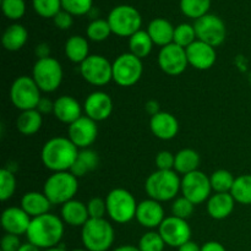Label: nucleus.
<instances>
[{
    "mask_svg": "<svg viewBox=\"0 0 251 251\" xmlns=\"http://www.w3.org/2000/svg\"><path fill=\"white\" fill-rule=\"evenodd\" d=\"M158 233L163 238L166 245L172 248H180L191 238V228L186 220H181L174 216L164 218L162 225L158 227Z\"/></svg>",
    "mask_w": 251,
    "mask_h": 251,
    "instance_id": "14",
    "label": "nucleus"
},
{
    "mask_svg": "<svg viewBox=\"0 0 251 251\" xmlns=\"http://www.w3.org/2000/svg\"><path fill=\"white\" fill-rule=\"evenodd\" d=\"M78 190V181L70 172L53 173L44 183L43 193L51 205H61L74 200Z\"/></svg>",
    "mask_w": 251,
    "mask_h": 251,
    "instance_id": "4",
    "label": "nucleus"
},
{
    "mask_svg": "<svg viewBox=\"0 0 251 251\" xmlns=\"http://www.w3.org/2000/svg\"><path fill=\"white\" fill-rule=\"evenodd\" d=\"M114 251H140V249L136 247H132V245H123V247L117 248Z\"/></svg>",
    "mask_w": 251,
    "mask_h": 251,
    "instance_id": "54",
    "label": "nucleus"
},
{
    "mask_svg": "<svg viewBox=\"0 0 251 251\" xmlns=\"http://www.w3.org/2000/svg\"><path fill=\"white\" fill-rule=\"evenodd\" d=\"M196 37L199 41L210 44L213 48L221 46L227 37V28L221 17L213 14H207L195 20L194 24Z\"/></svg>",
    "mask_w": 251,
    "mask_h": 251,
    "instance_id": "11",
    "label": "nucleus"
},
{
    "mask_svg": "<svg viewBox=\"0 0 251 251\" xmlns=\"http://www.w3.org/2000/svg\"><path fill=\"white\" fill-rule=\"evenodd\" d=\"M88 41L81 36H73L65 43V55L70 61L81 64L90 56Z\"/></svg>",
    "mask_w": 251,
    "mask_h": 251,
    "instance_id": "29",
    "label": "nucleus"
},
{
    "mask_svg": "<svg viewBox=\"0 0 251 251\" xmlns=\"http://www.w3.org/2000/svg\"><path fill=\"white\" fill-rule=\"evenodd\" d=\"M64 235V223L58 216L46 213L31 220L26 237L39 249L55 248Z\"/></svg>",
    "mask_w": 251,
    "mask_h": 251,
    "instance_id": "1",
    "label": "nucleus"
},
{
    "mask_svg": "<svg viewBox=\"0 0 251 251\" xmlns=\"http://www.w3.org/2000/svg\"><path fill=\"white\" fill-rule=\"evenodd\" d=\"M42 123H43V118L38 109H29L24 110L19 115L16 120V126L21 134L31 136L39 131V129L42 127Z\"/></svg>",
    "mask_w": 251,
    "mask_h": 251,
    "instance_id": "30",
    "label": "nucleus"
},
{
    "mask_svg": "<svg viewBox=\"0 0 251 251\" xmlns=\"http://www.w3.org/2000/svg\"><path fill=\"white\" fill-rule=\"evenodd\" d=\"M78 149L69 137H53L44 144L42 149V162L49 171L70 172L78 156Z\"/></svg>",
    "mask_w": 251,
    "mask_h": 251,
    "instance_id": "2",
    "label": "nucleus"
},
{
    "mask_svg": "<svg viewBox=\"0 0 251 251\" xmlns=\"http://www.w3.org/2000/svg\"><path fill=\"white\" fill-rule=\"evenodd\" d=\"M98 163H100L98 154L92 150L83 149L78 152V156L75 163L71 167L70 173L74 174L76 178H81V176H86L88 172L97 168Z\"/></svg>",
    "mask_w": 251,
    "mask_h": 251,
    "instance_id": "28",
    "label": "nucleus"
},
{
    "mask_svg": "<svg viewBox=\"0 0 251 251\" xmlns=\"http://www.w3.org/2000/svg\"><path fill=\"white\" fill-rule=\"evenodd\" d=\"M235 200L230 193H216L207 201V212L215 220L227 218L234 210Z\"/></svg>",
    "mask_w": 251,
    "mask_h": 251,
    "instance_id": "24",
    "label": "nucleus"
},
{
    "mask_svg": "<svg viewBox=\"0 0 251 251\" xmlns=\"http://www.w3.org/2000/svg\"><path fill=\"white\" fill-rule=\"evenodd\" d=\"M180 190L184 198L190 200L194 205H199L205 202L210 198L212 186H211L210 178L205 173L201 171H195L183 176Z\"/></svg>",
    "mask_w": 251,
    "mask_h": 251,
    "instance_id": "13",
    "label": "nucleus"
},
{
    "mask_svg": "<svg viewBox=\"0 0 251 251\" xmlns=\"http://www.w3.org/2000/svg\"><path fill=\"white\" fill-rule=\"evenodd\" d=\"M86 33H87L88 39L93 42H103L110 36L112 33V29H110L109 24H108L107 20L97 19L93 20L90 25L87 26L86 29Z\"/></svg>",
    "mask_w": 251,
    "mask_h": 251,
    "instance_id": "36",
    "label": "nucleus"
},
{
    "mask_svg": "<svg viewBox=\"0 0 251 251\" xmlns=\"http://www.w3.org/2000/svg\"><path fill=\"white\" fill-rule=\"evenodd\" d=\"M50 206V201L44 195V193L29 191V193L25 194L21 199V208L31 218L49 213Z\"/></svg>",
    "mask_w": 251,
    "mask_h": 251,
    "instance_id": "23",
    "label": "nucleus"
},
{
    "mask_svg": "<svg viewBox=\"0 0 251 251\" xmlns=\"http://www.w3.org/2000/svg\"><path fill=\"white\" fill-rule=\"evenodd\" d=\"M194 208H195V205L190 200L181 196V198L176 199L172 205V213H173L174 217L188 220L194 213Z\"/></svg>",
    "mask_w": 251,
    "mask_h": 251,
    "instance_id": "43",
    "label": "nucleus"
},
{
    "mask_svg": "<svg viewBox=\"0 0 251 251\" xmlns=\"http://www.w3.org/2000/svg\"><path fill=\"white\" fill-rule=\"evenodd\" d=\"M201 251H226V249L221 243L208 242L201 247Z\"/></svg>",
    "mask_w": 251,
    "mask_h": 251,
    "instance_id": "49",
    "label": "nucleus"
},
{
    "mask_svg": "<svg viewBox=\"0 0 251 251\" xmlns=\"http://www.w3.org/2000/svg\"><path fill=\"white\" fill-rule=\"evenodd\" d=\"M16 190V178L10 169L2 168L0 171V200L6 201Z\"/></svg>",
    "mask_w": 251,
    "mask_h": 251,
    "instance_id": "39",
    "label": "nucleus"
},
{
    "mask_svg": "<svg viewBox=\"0 0 251 251\" xmlns=\"http://www.w3.org/2000/svg\"><path fill=\"white\" fill-rule=\"evenodd\" d=\"M61 218L71 227H83L90 220L87 205L77 200H71L61 206Z\"/></svg>",
    "mask_w": 251,
    "mask_h": 251,
    "instance_id": "25",
    "label": "nucleus"
},
{
    "mask_svg": "<svg viewBox=\"0 0 251 251\" xmlns=\"http://www.w3.org/2000/svg\"><path fill=\"white\" fill-rule=\"evenodd\" d=\"M2 14L10 20H20L26 12L25 0H1Z\"/></svg>",
    "mask_w": 251,
    "mask_h": 251,
    "instance_id": "41",
    "label": "nucleus"
},
{
    "mask_svg": "<svg viewBox=\"0 0 251 251\" xmlns=\"http://www.w3.org/2000/svg\"><path fill=\"white\" fill-rule=\"evenodd\" d=\"M174 29L176 27H173V25L168 20L159 17V19H154L150 22L147 33L151 37L153 44L161 46L163 48V47L173 43Z\"/></svg>",
    "mask_w": 251,
    "mask_h": 251,
    "instance_id": "26",
    "label": "nucleus"
},
{
    "mask_svg": "<svg viewBox=\"0 0 251 251\" xmlns=\"http://www.w3.org/2000/svg\"><path fill=\"white\" fill-rule=\"evenodd\" d=\"M63 68L56 59L43 58L38 59L33 66L32 71V78L39 90L43 92L50 93L59 88L63 81Z\"/></svg>",
    "mask_w": 251,
    "mask_h": 251,
    "instance_id": "8",
    "label": "nucleus"
},
{
    "mask_svg": "<svg viewBox=\"0 0 251 251\" xmlns=\"http://www.w3.org/2000/svg\"><path fill=\"white\" fill-rule=\"evenodd\" d=\"M73 251H88L87 249H75V250H73Z\"/></svg>",
    "mask_w": 251,
    "mask_h": 251,
    "instance_id": "56",
    "label": "nucleus"
},
{
    "mask_svg": "<svg viewBox=\"0 0 251 251\" xmlns=\"http://www.w3.org/2000/svg\"><path fill=\"white\" fill-rule=\"evenodd\" d=\"M234 180L233 174L226 169H218L210 176L211 186L215 193H230Z\"/></svg>",
    "mask_w": 251,
    "mask_h": 251,
    "instance_id": "35",
    "label": "nucleus"
},
{
    "mask_svg": "<svg viewBox=\"0 0 251 251\" xmlns=\"http://www.w3.org/2000/svg\"><path fill=\"white\" fill-rule=\"evenodd\" d=\"M211 0H180V10L190 19H200L208 14Z\"/></svg>",
    "mask_w": 251,
    "mask_h": 251,
    "instance_id": "34",
    "label": "nucleus"
},
{
    "mask_svg": "<svg viewBox=\"0 0 251 251\" xmlns=\"http://www.w3.org/2000/svg\"><path fill=\"white\" fill-rule=\"evenodd\" d=\"M199 166H200V156L194 150L184 149L176 154L174 171L176 173L186 176V174L199 171Z\"/></svg>",
    "mask_w": 251,
    "mask_h": 251,
    "instance_id": "31",
    "label": "nucleus"
},
{
    "mask_svg": "<svg viewBox=\"0 0 251 251\" xmlns=\"http://www.w3.org/2000/svg\"><path fill=\"white\" fill-rule=\"evenodd\" d=\"M32 218L21 207H7L1 215V226L9 234H26Z\"/></svg>",
    "mask_w": 251,
    "mask_h": 251,
    "instance_id": "20",
    "label": "nucleus"
},
{
    "mask_svg": "<svg viewBox=\"0 0 251 251\" xmlns=\"http://www.w3.org/2000/svg\"><path fill=\"white\" fill-rule=\"evenodd\" d=\"M46 251H66V250L61 247H55V248H50V249H47Z\"/></svg>",
    "mask_w": 251,
    "mask_h": 251,
    "instance_id": "55",
    "label": "nucleus"
},
{
    "mask_svg": "<svg viewBox=\"0 0 251 251\" xmlns=\"http://www.w3.org/2000/svg\"><path fill=\"white\" fill-rule=\"evenodd\" d=\"M178 251H201V248L196 243L189 240L188 243H185L180 248H178Z\"/></svg>",
    "mask_w": 251,
    "mask_h": 251,
    "instance_id": "52",
    "label": "nucleus"
},
{
    "mask_svg": "<svg viewBox=\"0 0 251 251\" xmlns=\"http://www.w3.org/2000/svg\"><path fill=\"white\" fill-rule=\"evenodd\" d=\"M33 9L39 16L44 19H54L61 11V0H32Z\"/></svg>",
    "mask_w": 251,
    "mask_h": 251,
    "instance_id": "38",
    "label": "nucleus"
},
{
    "mask_svg": "<svg viewBox=\"0 0 251 251\" xmlns=\"http://www.w3.org/2000/svg\"><path fill=\"white\" fill-rule=\"evenodd\" d=\"M150 127L152 134L161 140H172L179 131V123L173 114L167 112H159L151 117Z\"/></svg>",
    "mask_w": 251,
    "mask_h": 251,
    "instance_id": "21",
    "label": "nucleus"
},
{
    "mask_svg": "<svg viewBox=\"0 0 251 251\" xmlns=\"http://www.w3.org/2000/svg\"><path fill=\"white\" fill-rule=\"evenodd\" d=\"M137 222L145 228H157L162 225L164 221V210L161 202L152 199L141 201L137 205L136 217Z\"/></svg>",
    "mask_w": 251,
    "mask_h": 251,
    "instance_id": "19",
    "label": "nucleus"
},
{
    "mask_svg": "<svg viewBox=\"0 0 251 251\" xmlns=\"http://www.w3.org/2000/svg\"><path fill=\"white\" fill-rule=\"evenodd\" d=\"M53 113L56 119L69 125L82 117L80 103L70 96H61L58 100H54Z\"/></svg>",
    "mask_w": 251,
    "mask_h": 251,
    "instance_id": "22",
    "label": "nucleus"
},
{
    "mask_svg": "<svg viewBox=\"0 0 251 251\" xmlns=\"http://www.w3.org/2000/svg\"><path fill=\"white\" fill-rule=\"evenodd\" d=\"M54 25L58 27L59 29H68L73 26V15L69 14L65 10H61L60 12L54 16Z\"/></svg>",
    "mask_w": 251,
    "mask_h": 251,
    "instance_id": "47",
    "label": "nucleus"
},
{
    "mask_svg": "<svg viewBox=\"0 0 251 251\" xmlns=\"http://www.w3.org/2000/svg\"><path fill=\"white\" fill-rule=\"evenodd\" d=\"M230 195L235 202L242 205H251V174H243L235 178Z\"/></svg>",
    "mask_w": 251,
    "mask_h": 251,
    "instance_id": "33",
    "label": "nucleus"
},
{
    "mask_svg": "<svg viewBox=\"0 0 251 251\" xmlns=\"http://www.w3.org/2000/svg\"><path fill=\"white\" fill-rule=\"evenodd\" d=\"M158 65L167 75H180L189 65L186 49L176 43L163 47L158 54Z\"/></svg>",
    "mask_w": 251,
    "mask_h": 251,
    "instance_id": "15",
    "label": "nucleus"
},
{
    "mask_svg": "<svg viewBox=\"0 0 251 251\" xmlns=\"http://www.w3.org/2000/svg\"><path fill=\"white\" fill-rule=\"evenodd\" d=\"M83 110L86 113V117L95 120L96 123L103 122L112 114L113 100L108 93L96 91L86 98L83 103Z\"/></svg>",
    "mask_w": 251,
    "mask_h": 251,
    "instance_id": "17",
    "label": "nucleus"
},
{
    "mask_svg": "<svg viewBox=\"0 0 251 251\" xmlns=\"http://www.w3.org/2000/svg\"><path fill=\"white\" fill-rule=\"evenodd\" d=\"M107 21L112 29V33L130 38L141 28L142 17L134 6L119 5L109 12Z\"/></svg>",
    "mask_w": 251,
    "mask_h": 251,
    "instance_id": "7",
    "label": "nucleus"
},
{
    "mask_svg": "<svg viewBox=\"0 0 251 251\" xmlns=\"http://www.w3.org/2000/svg\"><path fill=\"white\" fill-rule=\"evenodd\" d=\"M87 210L90 218H104L105 213H107V203H105V200L93 198L88 201Z\"/></svg>",
    "mask_w": 251,
    "mask_h": 251,
    "instance_id": "44",
    "label": "nucleus"
},
{
    "mask_svg": "<svg viewBox=\"0 0 251 251\" xmlns=\"http://www.w3.org/2000/svg\"><path fill=\"white\" fill-rule=\"evenodd\" d=\"M80 73L91 85L104 86L113 80V64L103 55L95 54L80 64Z\"/></svg>",
    "mask_w": 251,
    "mask_h": 251,
    "instance_id": "12",
    "label": "nucleus"
},
{
    "mask_svg": "<svg viewBox=\"0 0 251 251\" xmlns=\"http://www.w3.org/2000/svg\"><path fill=\"white\" fill-rule=\"evenodd\" d=\"M181 179L176 171H156L147 178L145 189L150 199L158 202L173 200L178 195Z\"/></svg>",
    "mask_w": 251,
    "mask_h": 251,
    "instance_id": "3",
    "label": "nucleus"
},
{
    "mask_svg": "<svg viewBox=\"0 0 251 251\" xmlns=\"http://www.w3.org/2000/svg\"><path fill=\"white\" fill-rule=\"evenodd\" d=\"M93 0H61L63 10L73 16H82L88 14L92 9Z\"/></svg>",
    "mask_w": 251,
    "mask_h": 251,
    "instance_id": "42",
    "label": "nucleus"
},
{
    "mask_svg": "<svg viewBox=\"0 0 251 251\" xmlns=\"http://www.w3.org/2000/svg\"><path fill=\"white\" fill-rule=\"evenodd\" d=\"M37 109H38V112L41 113V114L53 112L54 102L49 100L48 98H41V100H39V104H38V107H37Z\"/></svg>",
    "mask_w": 251,
    "mask_h": 251,
    "instance_id": "48",
    "label": "nucleus"
},
{
    "mask_svg": "<svg viewBox=\"0 0 251 251\" xmlns=\"http://www.w3.org/2000/svg\"><path fill=\"white\" fill-rule=\"evenodd\" d=\"M166 243L158 232H147L139 242L140 251H163Z\"/></svg>",
    "mask_w": 251,
    "mask_h": 251,
    "instance_id": "40",
    "label": "nucleus"
},
{
    "mask_svg": "<svg viewBox=\"0 0 251 251\" xmlns=\"http://www.w3.org/2000/svg\"><path fill=\"white\" fill-rule=\"evenodd\" d=\"M146 112L149 113L151 117L156 115L157 113H159V104L157 100H149L146 103Z\"/></svg>",
    "mask_w": 251,
    "mask_h": 251,
    "instance_id": "51",
    "label": "nucleus"
},
{
    "mask_svg": "<svg viewBox=\"0 0 251 251\" xmlns=\"http://www.w3.org/2000/svg\"><path fill=\"white\" fill-rule=\"evenodd\" d=\"M144 73L141 59L131 53H124L113 63V81L122 87H130L137 83Z\"/></svg>",
    "mask_w": 251,
    "mask_h": 251,
    "instance_id": "10",
    "label": "nucleus"
},
{
    "mask_svg": "<svg viewBox=\"0 0 251 251\" xmlns=\"http://www.w3.org/2000/svg\"><path fill=\"white\" fill-rule=\"evenodd\" d=\"M107 213L114 222L124 225L136 217V200L125 189H113L105 199Z\"/></svg>",
    "mask_w": 251,
    "mask_h": 251,
    "instance_id": "6",
    "label": "nucleus"
},
{
    "mask_svg": "<svg viewBox=\"0 0 251 251\" xmlns=\"http://www.w3.org/2000/svg\"><path fill=\"white\" fill-rule=\"evenodd\" d=\"M196 39H198V37H196L194 25L180 24L176 27V29H174L173 43L178 44L181 48L186 49L190 44H193Z\"/></svg>",
    "mask_w": 251,
    "mask_h": 251,
    "instance_id": "37",
    "label": "nucleus"
},
{
    "mask_svg": "<svg viewBox=\"0 0 251 251\" xmlns=\"http://www.w3.org/2000/svg\"><path fill=\"white\" fill-rule=\"evenodd\" d=\"M41 98V90L29 76L17 77L10 88V100L21 112L37 109Z\"/></svg>",
    "mask_w": 251,
    "mask_h": 251,
    "instance_id": "9",
    "label": "nucleus"
},
{
    "mask_svg": "<svg viewBox=\"0 0 251 251\" xmlns=\"http://www.w3.org/2000/svg\"><path fill=\"white\" fill-rule=\"evenodd\" d=\"M97 135V124L88 117H81L69 125V139L77 149H88L96 141Z\"/></svg>",
    "mask_w": 251,
    "mask_h": 251,
    "instance_id": "16",
    "label": "nucleus"
},
{
    "mask_svg": "<svg viewBox=\"0 0 251 251\" xmlns=\"http://www.w3.org/2000/svg\"><path fill=\"white\" fill-rule=\"evenodd\" d=\"M152 47H153V42H152L151 37L147 33V31L140 29L139 32L132 34L129 38L130 53L134 54L135 56L140 59L146 58L151 53Z\"/></svg>",
    "mask_w": 251,
    "mask_h": 251,
    "instance_id": "32",
    "label": "nucleus"
},
{
    "mask_svg": "<svg viewBox=\"0 0 251 251\" xmlns=\"http://www.w3.org/2000/svg\"><path fill=\"white\" fill-rule=\"evenodd\" d=\"M176 154L169 151H161L156 156V166L158 171H173Z\"/></svg>",
    "mask_w": 251,
    "mask_h": 251,
    "instance_id": "45",
    "label": "nucleus"
},
{
    "mask_svg": "<svg viewBox=\"0 0 251 251\" xmlns=\"http://www.w3.org/2000/svg\"><path fill=\"white\" fill-rule=\"evenodd\" d=\"M186 56H188L189 65L198 70H207L215 65L217 53L212 46L196 39L186 48Z\"/></svg>",
    "mask_w": 251,
    "mask_h": 251,
    "instance_id": "18",
    "label": "nucleus"
},
{
    "mask_svg": "<svg viewBox=\"0 0 251 251\" xmlns=\"http://www.w3.org/2000/svg\"><path fill=\"white\" fill-rule=\"evenodd\" d=\"M28 38V32L22 25H10L2 33L1 43L4 48L9 51H17L26 44Z\"/></svg>",
    "mask_w": 251,
    "mask_h": 251,
    "instance_id": "27",
    "label": "nucleus"
},
{
    "mask_svg": "<svg viewBox=\"0 0 251 251\" xmlns=\"http://www.w3.org/2000/svg\"><path fill=\"white\" fill-rule=\"evenodd\" d=\"M1 251H19L21 248V242H20L19 235L15 234H6L1 239Z\"/></svg>",
    "mask_w": 251,
    "mask_h": 251,
    "instance_id": "46",
    "label": "nucleus"
},
{
    "mask_svg": "<svg viewBox=\"0 0 251 251\" xmlns=\"http://www.w3.org/2000/svg\"><path fill=\"white\" fill-rule=\"evenodd\" d=\"M49 46L46 43H42L39 46H37L36 48V54L38 56V59H43V58H48L49 56Z\"/></svg>",
    "mask_w": 251,
    "mask_h": 251,
    "instance_id": "50",
    "label": "nucleus"
},
{
    "mask_svg": "<svg viewBox=\"0 0 251 251\" xmlns=\"http://www.w3.org/2000/svg\"><path fill=\"white\" fill-rule=\"evenodd\" d=\"M19 251H41L38 247H36L34 244H32V243H25V244L21 245V248H20Z\"/></svg>",
    "mask_w": 251,
    "mask_h": 251,
    "instance_id": "53",
    "label": "nucleus"
},
{
    "mask_svg": "<svg viewBox=\"0 0 251 251\" xmlns=\"http://www.w3.org/2000/svg\"><path fill=\"white\" fill-rule=\"evenodd\" d=\"M81 238L88 251H107L114 242V229L104 218H90L82 227Z\"/></svg>",
    "mask_w": 251,
    "mask_h": 251,
    "instance_id": "5",
    "label": "nucleus"
}]
</instances>
